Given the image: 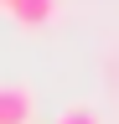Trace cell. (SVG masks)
Wrapping results in <instances>:
<instances>
[{
    "instance_id": "cell-1",
    "label": "cell",
    "mask_w": 119,
    "mask_h": 124,
    "mask_svg": "<svg viewBox=\"0 0 119 124\" xmlns=\"http://www.w3.org/2000/svg\"><path fill=\"white\" fill-rule=\"evenodd\" d=\"M36 93L26 83H0V124H31Z\"/></svg>"
},
{
    "instance_id": "cell-2",
    "label": "cell",
    "mask_w": 119,
    "mask_h": 124,
    "mask_svg": "<svg viewBox=\"0 0 119 124\" xmlns=\"http://www.w3.org/2000/svg\"><path fill=\"white\" fill-rule=\"evenodd\" d=\"M10 16H16L21 26H41V21H52V10H57V0H0Z\"/></svg>"
},
{
    "instance_id": "cell-3",
    "label": "cell",
    "mask_w": 119,
    "mask_h": 124,
    "mask_svg": "<svg viewBox=\"0 0 119 124\" xmlns=\"http://www.w3.org/2000/svg\"><path fill=\"white\" fill-rule=\"evenodd\" d=\"M57 124H98V108L93 103H72V108L57 114Z\"/></svg>"
}]
</instances>
